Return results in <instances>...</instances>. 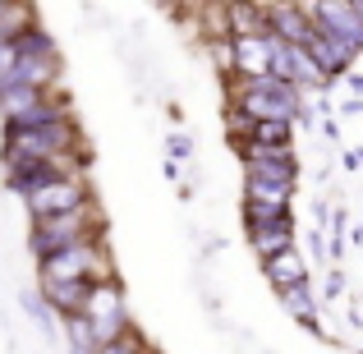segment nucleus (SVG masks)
<instances>
[{
	"instance_id": "nucleus-1",
	"label": "nucleus",
	"mask_w": 363,
	"mask_h": 354,
	"mask_svg": "<svg viewBox=\"0 0 363 354\" xmlns=\"http://www.w3.org/2000/svg\"><path fill=\"white\" fill-rule=\"evenodd\" d=\"M88 138H83L79 120H60L46 124V129H0V170L14 175L23 166H42V161L69 157V152H83Z\"/></svg>"
},
{
	"instance_id": "nucleus-2",
	"label": "nucleus",
	"mask_w": 363,
	"mask_h": 354,
	"mask_svg": "<svg viewBox=\"0 0 363 354\" xmlns=\"http://www.w3.org/2000/svg\"><path fill=\"white\" fill-rule=\"evenodd\" d=\"M308 106L294 83H281V79H225V111H240L253 124H267V120H285L294 124V116Z\"/></svg>"
},
{
	"instance_id": "nucleus-3",
	"label": "nucleus",
	"mask_w": 363,
	"mask_h": 354,
	"mask_svg": "<svg viewBox=\"0 0 363 354\" xmlns=\"http://www.w3.org/2000/svg\"><path fill=\"white\" fill-rule=\"evenodd\" d=\"M88 239H106V212H101V203H88L79 212H65V216H51V221L28 226V248H33L37 262H46L51 253H60L69 244H88Z\"/></svg>"
},
{
	"instance_id": "nucleus-4",
	"label": "nucleus",
	"mask_w": 363,
	"mask_h": 354,
	"mask_svg": "<svg viewBox=\"0 0 363 354\" xmlns=\"http://www.w3.org/2000/svg\"><path fill=\"white\" fill-rule=\"evenodd\" d=\"M37 281L106 285V281H120V272H116V258H111L106 239H88V244H69V248H60V253H51L46 262H37Z\"/></svg>"
},
{
	"instance_id": "nucleus-5",
	"label": "nucleus",
	"mask_w": 363,
	"mask_h": 354,
	"mask_svg": "<svg viewBox=\"0 0 363 354\" xmlns=\"http://www.w3.org/2000/svg\"><path fill=\"white\" fill-rule=\"evenodd\" d=\"M83 322L92 327L97 350L111 345V341H120V336H129L133 331V313H129V299H124V285L120 281L97 285L92 299H88V309H83Z\"/></svg>"
},
{
	"instance_id": "nucleus-6",
	"label": "nucleus",
	"mask_w": 363,
	"mask_h": 354,
	"mask_svg": "<svg viewBox=\"0 0 363 354\" xmlns=\"http://www.w3.org/2000/svg\"><path fill=\"white\" fill-rule=\"evenodd\" d=\"M97 203V194H92V179L88 175H69V179H51V184L33 189V194L23 198L28 216L33 221H51V216H65V212H79V207Z\"/></svg>"
},
{
	"instance_id": "nucleus-7",
	"label": "nucleus",
	"mask_w": 363,
	"mask_h": 354,
	"mask_svg": "<svg viewBox=\"0 0 363 354\" xmlns=\"http://www.w3.org/2000/svg\"><path fill=\"white\" fill-rule=\"evenodd\" d=\"M294 189H299V184H267V179L244 175V198H240L244 231H248V226L290 221V216H294Z\"/></svg>"
},
{
	"instance_id": "nucleus-8",
	"label": "nucleus",
	"mask_w": 363,
	"mask_h": 354,
	"mask_svg": "<svg viewBox=\"0 0 363 354\" xmlns=\"http://www.w3.org/2000/svg\"><path fill=\"white\" fill-rule=\"evenodd\" d=\"M303 9L313 14L318 33H327L331 42H340L354 55H363V18H359L354 0H303Z\"/></svg>"
},
{
	"instance_id": "nucleus-9",
	"label": "nucleus",
	"mask_w": 363,
	"mask_h": 354,
	"mask_svg": "<svg viewBox=\"0 0 363 354\" xmlns=\"http://www.w3.org/2000/svg\"><path fill=\"white\" fill-rule=\"evenodd\" d=\"M37 290H42L46 309H51L55 318L74 322V318H83V309H88V299H92L97 285L92 281H37Z\"/></svg>"
},
{
	"instance_id": "nucleus-10",
	"label": "nucleus",
	"mask_w": 363,
	"mask_h": 354,
	"mask_svg": "<svg viewBox=\"0 0 363 354\" xmlns=\"http://www.w3.org/2000/svg\"><path fill=\"white\" fill-rule=\"evenodd\" d=\"M267 18H272V37H281V42H290V46H308L313 33H318L313 14H308L303 5H294V0L267 5Z\"/></svg>"
},
{
	"instance_id": "nucleus-11",
	"label": "nucleus",
	"mask_w": 363,
	"mask_h": 354,
	"mask_svg": "<svg viewBox=\"0 0 363 354\" xmlns=\"http://www.w3.org/2000/svg\"><path fill=\"white\" fill-rule=\"evenodd\" d=\"M244 239H248V248L257 253V262H272V258H281V253H290V248H299L294 216H290V221H272V226H248Z\"/></svg>"
},
{
	"instance_id": "nucleus-12",
	"label": "nucleus",
	"mask_w": 363,
	"mask_h": 354,
	"mask_svg": "<svg viewBox=\"0 0 363 354\" xmlns=\"http://www.w3.org/2000/svg\"><path fill=\"white\" fill-rule=\"evenodd\" d=\"M308 55L318 60V70L331 79V88H336L340 79H350V74H354V60H359V55L350 51V46L331 42L327 33H313V42H308Z\"/></svg>"
},
{
	"instance_id": "nucleus-13",
	"label": "nucleus",
	"mask_w": 363,
	"mask_h": 354,
	"mask_svg": "<svg viewBox=\"0 0 363 354\" xmlns=\"http://www.w3.org/2000/svg\"><path fill=\"white\" fill-rule=\"evenodd\" d=\"M235 79H272V37H235Z\"/></svg>"
},
{
	"instance_id": "nucleus-14",
	"label": "nucleus",
	"mask_w": 363,
	"mask_h": 354,
	"mask_svg": "<svg viewBox=\"0 0 363 354\" xmlns=\"http://www.w3.org/2000/svg\"><path fill=\"white\" fill-rule=\"evenodd\" d=\"M262 281L272 285L276 294H281V290H294V285H313V281H308V258H303L299 248L272 258V262H262Z\"/></svg>"
},
{
	"instance_id": "nucleus-15",
	"label": "nucleus",
	"mask_w": 363,
	"mask_h": 354,
	"mask_svg": "<svg viewBox=\"0 0 363 354\" xmlns=\"http://www.w3.org/2000/svg\"><path fill=\"white\" fill-rule=\"evenodd\" d=\"M267 33H272L267 5H257V0H230V37H267Z\"/></svg>"
},
{
	"instance_id": "nucleus-16",
	"label": "nucleus",
	"mask_w": 363,
	"mask_h": 354,
	"mask_svg": "<svg viewBox=\"0 0 363 354\" xmlns=\"http://www.w3.org/2000/svg\"><path fill=\"white\" fill-rule=\"evenodd\" d=\"M18 304H23V313L37 322V327H42V336H55V313L46 309L42 290H23V299H18Z\"/></svg>"
},
{
	"instance_id": "nucleus-17",
	"label": "nucleus",
	"mask_w": 363,
	"mask_h": 354,
	"mask_svg": "<svg viewBox=\"0 0 363 354\" xmlns=\"http://www.w3.org/2000/svg\"><path fill=\"white\" fill-rule=\"evenodd\" d=\"M152 350H157V345H152V341L143 336L138 327H133L129 336H120V341H111V345H101L97 354H152Z\"/></svg>"
},
{
	"instance_id": "nucleus-18",
	"label": "nucleus",
	"mask_w": 363,
	"mask_h": 354,
	"mask_svg": "<svg viewBox=\"0 0 363 354\" xmlns=\"http://www.w3.org/2000/svg\"><path fill=\"white\" fill-rule=\"evenodd\" d=\"M345 290H350V276H345V267H327V281H322V294H327V299L336 304V299H345Z\"/></svg>"
},
{
	"instance_id": "nucleus-19",
	"label": "nucleus",
	"mask_w": 363,
	"mask_h": 354,
	"mask_svg": "<svg viewBox=\"0 0 363 354\" xmlns=\"http://www.w3.org/2000/svg\"><path fill=\"white\" fill-rule=\"evenodd\" d=\"M166 152H170V161H189V157H194V133H170V138H166Z\"/></svg>"
},
{
	"instance_id": "nucleus-20",
	"label": "nucleus",
	"mask_w": 363,
	"mask_h": 354,
	"mask_svg": "<svg viewBox=\"0 0 363 354\" xmlns=\"http://www.w3.org/2000/svg\"><path fill=\"white\" fill-rule=\"evenodd\" d=\"M336 116H363V97H350V101H345V106H340V111H336Z\"/></svg>"
},
{
	"instance_id": "nucleus-21",
	"label": "nucleus",
	"mask_w": 363,
	"mask_h": 354,
	"mask_svg": "<svg viewBox=\"0 0 363 354\" xmlns=\"http://www.w3.org/2000/svg\"><path fill=\"white\" fill-rule=\"evenodd\" d=\"M322 138H340V120H322Z\"/></svg>"
},
{
	"instance_id": "nucleus-22",
	"label": "nucleus",
	"mask_w": 363,
	"mask_h": 354,
	"mask_svg": "<svg viewBox=\"0 0 363 354\" xmlns=\"http://www.w3.org/2000/svg\"><path fill=\"white\" fill-rule=\"evenodd\" d=\"M363 166V148L359 152H345V170H359Z\"/></svg>"
},
{
	"instance_id": "nucleus-23",
	"label": "nucleus",
	"mask_w": 363,
	"mask_h": 354,
	"mask_svg": "<svg viewBox=\"0 0 363 354\" xmlns=\"http://www.w3.org/2000/svg\"><path fill=\"white\" fill-rule=\"evenodd\" d=\"M350 88H354V97H363V74H350Z\"/></svg>"
},
{
	"instance_id": "nucleus-24",
	"label": "nucleus",
	"mask_w": 363,
	"mask_h": 354,
	"mask_svg": "<svg viewBox=\"0 0 363 354\" xmlns=\"http://www.w3.org/2000/svg\"><path fill=\"white\" fill-rule=\"evenodd\" d=\"M9 5H14V0H0V18H5V14H9Z\"/></svg>"
},
{
	"instance_id": "nucleus-25",
	"label": "nucleus",
	"mask_w": 363,
	"mask_h": 354,
	"mask_svg": "<svg viewBox=\"0 0 363 354\" xmlns=\"http://www.w3.org/2000/svg\"><path fill=\"white\" fill-rule=\"evenodd\" d=\"M354 5H359V18H363V0H354Z\"/></svg>"
},
{
	"instance_id": "nucleus-26",
	"label": "nucleus",
	"mask_w": 363,
	"mask_h": 354,
	"mask_svg": "<svg viewBox=\"0 0 363 354\" xmlns=\"http://www.w3.org/2000/svg\"><path fill=\"white\" fill-rule=\"evenodd\" d=\"M152 354H161V350H152Z\"/></svg>"
},
{
	"instance_id": "nucleus-27",
	"label": "nucleus",
	"mask_w": 363,
	"mask_h": 354,
	"mask_svg": "<svg viewBox=\"0 0 363 354\" xmlns=\"http://www.w3.org/2000/svg\"><path fill=\"white\" fill-rule=\"evenodd\" d=\"M359 354H363V350H359Z\"/></svg>"
}]
</instances>
